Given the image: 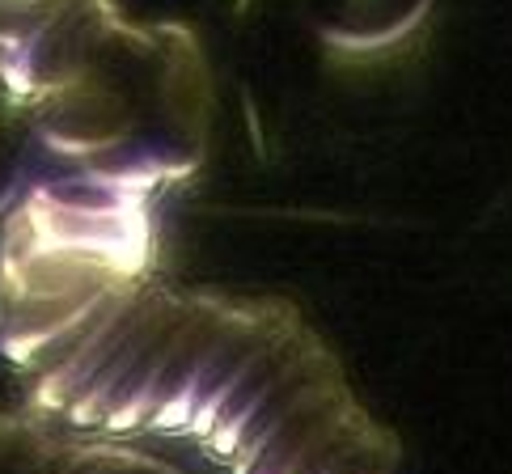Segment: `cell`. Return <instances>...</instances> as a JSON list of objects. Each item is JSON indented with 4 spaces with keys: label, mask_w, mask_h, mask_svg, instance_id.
<instances>
[{
    "label": "cell",
    "mask_w": 512,
    "mask_h": 474,
    "mask_svg": "<svg viewBox=\"0 0 512 474\" xmlns=\"http://www.w3.org/2000/svg\"><path fill=\"white\" fill-rule=\"evenodd\" d=\"M98 458L102 445H68L30 419L0 415V474H111Z\"/></svg>",
    "instance_id": "obj_1"
}]
</instances>
